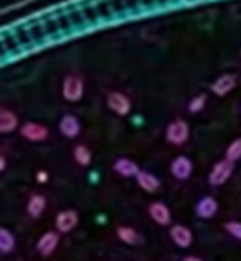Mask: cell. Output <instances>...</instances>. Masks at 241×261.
I'll use <instances>...</instances> for the list:
<instances>
[{
  "instance_id": "1",
  "label": "cell",
  "mask_w": 241,
  "mask_h": 261,
  "mask_svg": "<svg viewBox=\"0 0 241 261\" xmlns=\"http://www.w3.org/2000/svg\"><path fill=\"white\" fill-rule=\"evenodd\" d=\"M83 91H85V86H83L82 76L78 75H68L62 82V98L66 101H71V103H76L83 98Z\"/></svg>"
},
{
  "instance_id": "16",
  "label": "cell",
  "mask_w": 241,
  "mask_h": 261,
  "mask_svg": "<svg viewBox=\"0 0 241 261\" xmlns=\"http://www.w3.org/2000/svg\"><path fill=\"white\" fill-rule=\"evenodd\" d=\"M16 128H18L16 114L7 109L0 110V132H2V134H9V132H14Z\"/></svg>"
},
{
  "instance_id": "5",
  "label": "cell",
  "mask_w": 241,
  "mask_h": 261,
  "mask_svg": "<svg viewBox=\"0 0 241 261\" xmlns=\"http://www.w3.org/2000/svg\"><path fill=\"white\" fill-rule=\"evenodd\" d=\"M20 134H21V137L31 142H41V141H45V139H48V128H46L45 124L28 121V123H25L23 126L20 128Z\"/></svg>"
},
{
  "instance_id": "12",
  "label": "cell",
  "mask_w": 241,
  "mask_h": 261,
  "mask_svg": "<svg viewBox=\"0 0 241 261\" xmlns=\"http://www.w3.org/2000/svg\"><path fill=\"white\" fill-rule=\"evenodd\" d=\"M57 245H59V234L53 233V231H48L38 240V251L43 256H50L57 249Z\"/></svg>"
},
{
  "instance_id": "25",
  "label": "cell",
  "mask_w": 241,
  "mask_h": 261,
  "mask_svg": "<svg viewBox=\"0 0 241 261\" xmlns=\"http://www.w3.org/2000/svg\"><path fill=\"white\" fill-rule=\"evenodd\" d=\"M4 169H6V158L0 156V171H4Z\"/></svg>"
},
{
  "instance_id": "17",
  "label": "cell",
  "mask_w": 241,
  "mask_h": 261,
  "mask_svg": "<svg viewBox=\"0 0 241 261\" xmlns=\"http://www.w3.org/2000/svg\"><path fill=\"white\" fill-rule=\"evenodd\" d=\"M46 208V199L43 196H32L27 203V213L34 219L41 217V213L45 212Z\"/></svg>"
},
{
  "instance_id": "4",
  "label": "cell",
  "mask_w": 241,
  "mask_h": 261,
  "mask_svg": "<svg viewBox=\"0 0 241 261\" xmlns=\"http://www.w3.org/2000/svg\"><path fill=\"white\" fill-rule=\"evenodd\" d=\"M107 105L117 116H128L131 110V101L126 94L119 93V91H112L107 96Z\"/></svg>"
},
{
  "instance_id": "20",
  "label": "cell",
  "mask_w": 241,
  "mask_h": 261,
  "mask_svg": "<svg viewBox=\"0 0 241 261\" xmlns=\"http://www.w3.org/2000/svg\"><path fill=\"white\" fill-rule=\"evenodd\" d=\"M225 158H227L229 162H238L241 158V137L236 139V141H232L231 144H229L227 151H225Z\"/></svg>"
},
{
  "instance_id": "15",
  "label": "cell",
  "mask_w": 241,
  "mask_h": 261,
  "mask_svg": "<svg viewBox=\"0 0 241 261\" xmlns=\"http://www.w3.org/2000/svg\"><path fill=\"white\" fill-rule=\"evenodd\" d=\"M149 215L153 217V220H155V222L162 224V226H165V224L170 222L169 208H167L163 203H160V201H156V203H153L151 206H149Z\"/></svg>"
},
{
  "instance_id": "14",
  "label": "cell",
  "mask_w": 241,
  "mask_h": 261,
  "mask_svg": "<svg viewBox=\"0 0 241 261\" xmlns=\"http://www.w3.org/2000/svg\"><path fill=\"white\" fill-rule=\"evenodd\" d=\"M114 171L117 172V174L124 176V178H131V176H137L138 172H140V169H138V165L135 164L133 160H130V158H119L114 164Z\"/></svg>"
},
{
  "instance_id": "9",
  "label": "cell",
  "mask_w": 241,
  "mask_h": 261,
  "mask_svg": "<svg viewBox=\"0 0 241 261\" xmlns=\"http://www.w3.org/2000/svg\"><path fill=\"white\" fill-rule=\"evenodd\" d=\"M59 130L64 137L75 139L76 135L80 134V130H82V124H80V121L76 116H73V114H66V116H62V119L59 123Z\"/></svg>"
},
{
  "instance_id": "13",
  "label": "cell",
  "mask_w": 241,
  "mask_h": 261,
  "mask_svg": "<svg viewBox=\"0 0 241 261\" xmlns=\"http://www.w3.org/2000/svg\"><path fill=\"white\" fill-rule=\"evenodd\" d=\"M137 183H138V187L144 190V192H149V194L156 192V190L160 189V179L156 178L155 174L147 172V171L138 172V174H137Z\"/></svg>"
},
{
  "instance_id": "19",
  "label": "cell",
  "mask_w": 241,
  "mask_h": 261,
  "mask_svg": "<svg viewBox=\"0 0 241 261\" xmlns=\"http://www.w3.org/2000/svg\"><path fill=\"white\" fill-rule=\"evenodd\" d=\"M14 249V237L11 231H7L6 227L0 229V252L2 254H7Z\"/></svg>"
},
{
  "instance_id": "24",
  "label": "cell",
  "mask_w": 241,
  "mask_h": 261,
  "mask_svg": "<svg viewBox=\"0 0 241 261\" xmlns=\"http://www.w3.org/2000/svg\"><path fill=\"white\" fill-rule=\"evenodd\" d=\"M36 179H38L39 183H46L48 181V174H46L45 171H39L38 174H36Z\"/></svg>"
},
{
  "instance_id": "23",
  "label": "cell",
  "mask_w": 241,
  "mask_h": 261,
  "mask_svg": "<svg viewBox=\"0 0 241 261\" xmlns=\"http://www.w3.org/2000/svg\"><path fill=\"white\" fill-rule=\"evenodd\" d=\"M225 231H227L231 237L238 238L241 240V222H236V220H232V222H227L225 224Z\"/></svg>"
},
{
  "instance_id": "2",
  "label": "cell",
  "mask_w": 241,
  "mask_h": 261,
  "mask_svg": "<svg viewBox=\"0 0 241 261\" xmlns=\"http://www.w3.org/2000/svg\"><path fill=\"white\" fill-rule=\"evenodd\" d=\"M165 137L170 144L174 146H183L190 137V128H188V123L183 119H176L167 126L165 130Z\"/></svg>"
},
{
  "instance_id": "7",
  "label": "cell",
  "mask_w": 241,
  "mask_h": 261,
  "mask_svg": "<svg viewBox=\"0 0 241 261\" xmlns=\"http://www.w3.org/2000/svg\"><path fill=\"white\" fill-rule=\"evenodd\" d=\"M76 224H78V213H76L75 210H64L55 219V227L61 233H69V231H73L76 227Z\"/></svg>"
},
{
  "instance_id": "21",
  "label": "cell",
  "mask_w": 241,
  "mask_h": 261,
  "mask_svg": "<svg viewBox=\"0 0 241 261\" xmlns=\"http://www.w3.org/2000/svg\"><path fill=\"white\" fill-rule=\"evenodd\" d=\"M91 158H93V155H91V149L87 148V146L78 144L75 148V160L78 162L80 165H89Z\"/></svg>"
},
{
  "instance_id": "3",
  "label": "cell",
  "mask_w": 241,
  "mask_h": 261,
  "mask_svg": "<svg viewBox=\"0 0 241 261\" xmlns=\"http://www.w3.org/2000/svg\"><path fill=\"white\" fill-rule=\"evenodd\" d=\"M232 171H234V164H232V162H229L227 158H224L222 162L215 164V167L211 169V172H209V183L213 187L224 185V183L227 181L229 178H231Z\"/></svg>"
},
{
  "instance_id": "22",
  "label": "cell",
  "mask_w": 241,
  "mask_h": 261,
  "mask_svg": "<svg viewBox=\"0 0 241 261\" xmlns=\"http://www.w3.org/2000/svg\"><path fill=\"white\" fill-rule=\"evenodd\" d=\"M206 100H207L206 94H199V96H195V98H193V100L188 103V110H190L192 114H199L200 110H202L204 107H206Z\"/></svg>"
},
{
  "instance_id": "8",
  "label": "cell",
  "mask_w": 241,
  "mask_h": 261,
  "mask_svg": "<svg viewBox=\"0 0 241 261\" xmlns=\"http://www.w3.org/2000/svg\"><path fill=\"white\" fill-rule=\"evenodd\" d=\"M170 171H172L174 178L188 179L190 174H192V171H193V164H192V160H190L188 156L179 155V156L174 158L172 165H170Z\"/></svg>"
},
{
  "instance_id": "6",
  "label": "cell",
  "mask_w": 241,
  "mask_h": 261,
  "mask_svg": "<svg viewBox=\"0 0 241 261\" xmlns=\"http://www.w3.org/2000/svg\"><path fill=\"white\" fill-rule=\"evenodd\" d=\"M238 86V76L234 73H225V75L218 76L217 80L211 86V91H213L217 96H225V94L231 93L234 87Z\"/></svg>"
},
{
  "instance_id": "18",
  "label": "cell",
  "mask_w": 241,
  "mask_h": 261,
  "mask_svg": "<svg viewBox=\"0 0 241 261\" xmlns=\"http://www.w3.org/2000/svg\"><path fill=\"white\" fill-rule=\"evenodd\" d=\"M117 237H119V240H123L124 244H128V245H137L142 242L140 234H138L133 227H128V226L117 227Z\"/></svg>"
},
{
  "instance_id": "11",
  "label": "cell",
  "mask_w": 241,
  "mask_h": 261,
  "mask_svg": "<svg viewBox=\"0 0 241 261\" xmlns=\"http://www.w3.org/2000/svg\"><path fill=\"white\" fill-rule=\"evenodd\" d=\"M195 212H197V215H199L200 219H213L215 213L218 212L217 199H215V197H209V196L202 197V199L197 203Z\"/></svg>"
},
{
  "instance_id": "10",
  "label": "cell",
  "mask_w": 241,
  "mask_h": 261,
  "mask_svg": "<svg viewBox=\"0 0 241 261\" xmlns=\"http://www.w3.org/2000/svg\"><path fill=\"white\" fill-rule=\"evenodd\" d=\"M170 238H172L174 244H176L177 247H181V249L190 247V245H192V242H193L192 231H190L186 226H181V224L172 226V229H170Z\"/></svg>"
},
{
  "instance_id": "26",
  "label": "cell",
  "mask_w": 241,
  "mask_h": 261,
  "mask_svg": "<svg viewBox=\"0 0 241 261\" xmlns=\"http://www.w3.org/2000/svg\"><path fill=\"white\" fill-rule=\"evenodd\" d=\"M183 261H202V259H199V258H195V256H186Z\"/></svg>"
}]
</instances>
